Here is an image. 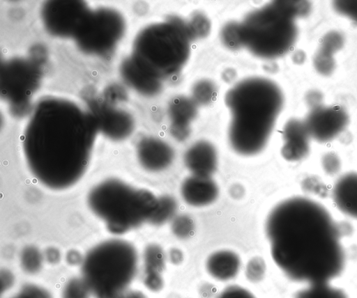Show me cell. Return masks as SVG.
<instances>
[{"label":"cell","mask_w":357,"mask_h":298,"mask_svg":"<svg viewBox=\"0 0 357 298\" xmlns=\"http://www.w3.org/2000/svg\"><path fill=\"white\" fill-rule=\"evenodd\" d=\"M158 203L151 191L119 179L94 186L88 196L89 208L114 234H123L149 221Z\"/></svg>","instance_id":"obj_4"},{"label":"cell","mask_w":357,"mask_h":298,"mask_svg":"<svg viewBox=\"0 0 357 298\" xmlns=\"http://www.w3.org/2000/svg\"><path fill=\"white\" fill-rule=\"evenodd\" d=\"M135 247L122 240H109L84 256L82 278L96 298H114L127 290L137 269Z\"/></svg>","instance_id":"obj_5"},{"label":"cell","mask_w":357,"mask_h":298,"mask_svg":"<svg viewBox=\"0 0 357 298\" xmlns=\"http://www.w3.org/2000/svg\"><path fill=\"white\" fill-rule=\"evenodd\" d=\"M282 135L284 144L281 153L285 159L296 162L308 155L311 137L304 121L289 120L284 127Z\"/></svg>","instance_id":"obj_9"},{"label":"cell","mask_w":357,"mask_h":298,"mask_svg":"<svg viewBox=\"0 0 357 298\" xmlns=\"http://www.w3.org/2000/svg\"><path fill=\"white\" fill-rule=\"evenodd\" d=\"M94 124L77 110L43 109L31 120L24 141L30 172L54 190L77 183L87 168Z\"/></svg>","instance_id":"obj_2"},{"label":"cell","mask_w":357,"mask_h":298,"mask_svg":"<svg viewBox=\"0 0 357 298\" xmlns=\"http://www.w3.org/2000/svg\"><path fill=\"white\" fill-rule=\"evenodd\" d=\"M45 258L49 262L56 263L60 259V253L54 248H50L46 251Z\"/></svg>","instance_id":"obj_33"},{"label":"cell","mask_w":357,"mask_h":298,"mask_svg":"<svg viewBox=\"0 0 357 298\" xmlns=\"http://www.w3.org/2000/svg\"><path fill=\"white\" fill-rule=\"evenodd\" d=\"M294 298H350L346 290L331 283L307 285Z\"/></svg>","instance_id":"obj_16"},{"label":"cell","mask_w":357,"mask_h":298,"mask_svg":"<svg viewBox=\"0 0 357 298\" xmlns=\"http://www.w3.org/2000/svg\"><path fill=\"white\" fill-rule=\"evenodd\" d=\"M169 114L172 135L179 141L187 139L190 132V124L197 115L195 102L185 97H175L169 104Z\"/></svg>","instance_id":"obj_13"},{"label":"cell","mask_w":357,"mask_h":298,"mask_svg":"<svg viewBox=\"0 0 357 298\" xmlns=\"http://www.w3.org/2000/svg\"><path fill=\"white\" fill-rule=\"evenodd\" d=\"M217 298H255L254 295L246 289L238 286L231 285L225 288Z\"/></svg>","instance_id":"obj_30"},{"label":"cell","mask_w":357,"mask_h":298,"mask_svg":"<svg viewBox=\"0 0 357 298\" xmlns=\"http://www.w3.org/2000/svg\"><path fill=\"white\" fill-rule=\"evenodd\" d=\"M114 298H146L140 291L126 290Z\"/></svg>","instance_id":"obj_35"},{"label":"cell","mask_w":357,"mask_h":298,"mask_svg":"<svg viewBox=\"0 0 357 298\" xmlns=\"http://www.w3.org/2000/svg\"><path fill=\"white\" fill-rule=\"evenodd\" d=\"M333 198L340 212L357 220V173H347L337 180Z\"/></svg>","instance_id":"obj_14"},{"label":"cell","mask_w":357,"mask_h":298,"mask_svg":"<svg viewBox=\"0 0 357 298\" xmlns=\"http://www.w3.org/2000/svg\"><path fill=\"white\" fill-rule=\"evenodd\" d=\"M1 282L3 288L8 289L12 285V283H13V276L12 274L8 271L4 270L1 272Z\"/></svg>","instance_id":"obj_34"},{"label":"cell","mask_w":357,"mask_h":298,"mask_svg":"<svg viewBox=\"0 0 357 298\" xmlns=\"http://www.w3.org/2000/svg\"><path fill=\"white\" fill-rule=\"evenodd\" d=\"M341 166L338 157L334 153H328L323 157L322 167L328 175L336 174Z\"/></svg>","instance_id":"obj_32"},{"label":"cell","mask_w":357,"mask_h":298,"mask_svg":"<svg viewBox=\"0 0 357 298\" xmlns=\"http://www.w3.org/2000/svg\"><path fill=\"white\" fill-rule=\"evenodd\" d=\"M12 298H18V297H17V296L16 295L15 297H12Z\"/></svg>","instance_id":"obj_38"},{"label":"cell","mask_w":357,"mask_h":298,"mask_svg":"<svg viewBox=\"0 0 357 298\" xmlns=\"http://www.w3.org/2000/svg\"><path fill=\"white\" fill-rule=\"evenodd\" d=\"M181 195L184 201L192 206H206L216 200L218 187L211 177L192 175L181 185Z\"/></svg>","instance_id":"obj_11"},{"label":"cell","mask_w":357,"mask_h":298,"mask_svg":"<svg viewBox=\"0 0 357 298\" xmlns=\"http://www.w3.org/2000/svg\"><path fill=\"white\" fill-rule=\"evenodd\" d=\"M68 260L70 263L73 265L77 264L79 262H82L83 258H81L79 253H75V251H71L70 253L68 256Z\"/></svg>","instance_id":"obj_37"},{"label":"cell","mask_w":357,"mask_h":298,"mask_svg":"<svg viewBox=\"0 0 357 298\" xmlns=\"http://www.w3.org/2000/svg\"><path fill=\"white\" fill-rule=\"evenodd\" d=\"M231 113L229 140L232 148L252 155L266 146L283 103L280 89L262 78L242 81L227 94Z\"/></svg>","instance_id":"obj_3"},{"label":"cell","mask_w":357,"mask_h":298,"mask_svg":"<svg viewBox=\"0 0 357 298\" xmlns=\"http://www.w3.org/2000/svg\"><path fill=\"white\" fill-rule=\"evenodd\" d=\"M176 208V201L173 197L162 196L158 198L156 207L149 222L153 225H161L174 216Z\"/></svg>","instance_id":"obj_17"},{"label":"cell","mask_w":357,"mask_h":298,"mask_svg":"<svg viewBox=\"0 0 357 298\" xmlns=\"http://www.w3.org/2000/svg\"><path fill=\"white\" fill-rule=\"evenodd\" d=\"M137 155L142 167L151 172L167 168L174 159V151L167 143L151 137L140 141Z\"/></svg>","instance_id":"obj_10"},{"label":"cell","mask_w":357,"mask_h":298,"mask_svg":"<svg viewBox=\"0 0 357 298\" xmlns=\"http://www.w3.org/2000/svg\"><path fill=\"white\" fill-rule=\"evenodd\" d=\"M182 252L178 249H172L169 251V259L173 264L178 265L183 260Z\"/></svg>","instance_id":"obj_36"},{"label":"cell","mask_w":357,"mask_h":298,"mask_svg":"<svg viewBox=\"0 0 357 298\" xmlns=\"http://www.w3.org/2000/svg\"><path fill=\"white\" fill-rule=\"evenodd\" d=\"M20 259L22 269L28 274H36L42 268L43 256L33 246L24 247L21 251Z\"/></svg>","instance_id":"obj_19"},{"label":"cell","mask_w":357,"mask_h":298,"mask_svg":"<svg viewBox=\"0 0 357 298\" xmlns=\"http://www.w3.org/2000/svg\"><path fill=\"white\" fill-rule=\"evenodd\" d=\"M89 288L82 278H73L65 285L61 298H90Z\"/></svg>","instance_id":"obj_21"},{"label":"cell","mask_w":357,"mask_h":298,"mask_svg":"<svg viewBox=\"0 0 357 298\" xmlns=\"http://www.w3.org/2000/svg\"><path fill=\"white\" fill-rule=\"evenodd\" d=\"M349 117L340 106L314 107L304 120L310 137L327 142L337 137L346 128Z\"/></svg>","instance_id":"obj_8"},{"label":"cell","mask_w":357,"mask_h":298,"mask_svg":"<svg viewBox=\"0 0 357 298\" xmlns=\"http://www.w3.org/2000/svg\"><path fill=\"white\" fill-rule=\"evenodd\" d=\"M342 44L343 40L340 34L337 32H331L324 37L320 49L333 54L342 47Z\"/></svg>","instance_id":"obj_28"},{"label":"cell","mask_w":357,"mask_h":298,"mask_svg":"<svg viewBox=\"0 0 357 298\" xmlns=\"http://www.w3.org/2000/svg\"><path fill=\"white\" fill-rule=\"evenodd\" d=\"M266 233L274 262L293 281L331 283L344 270L340 228L312 199L296 196L278 204L267 217Z\"/></svg>","instance_id":"obj_1"},{"label":"cell","mask_w":357,"mask_h":298,"mask_svg":"<svg viewBox=\"0 0 357 298\" xmlns=\"http://www.w3.org/2000/svg\"><path fill=\"white\" fill-rule=\"evenodd\" d=\"M188 26L173 18L147 29L143 38L148 72L156 77L176 73L190 54Z\"/></svg>","instance_id":"obj_7"},{"label":"cell","mask_w":357,"mask_h":298,"mask_svg":"<svg viewBox=\"0 0 357 298\" xmlns=\"http://www.w3.org/2000/svg\"><path fill=\"white\" fill-rule=\"evenodd\" d=\"M306 13L304 1H275L252 13L242 24L245 46L261 58L284 54L297 37L294 18Z\"/></svg>","instance_id":"obj_6"},{"label":"cell","mask_w":357,"mask_h":298,"mask_svg":"<svg viewBox=\"0 0 357 298\" xmlns=\"http://www.w3.org/2000/svg\"><path fill=\"white\" fill-rule=\"evenodd\" d=\"M335 9L357 24V1H337L334 2Z\"/></svg>","instance_id":"obj_29"},{"label":"cell","mask_w":357,"mask_h":298,"mask_svg":"<svg viewBox=\"0 0 357 298\" xmlns=\"http://www.w3.org/2000/svg\"><path fill=\"white\" fill-rule=\"evenodd\" d=\"M144 283L149 290L153 292L160 291L164 285L161 274L157 272H144Z\"/></svg>","instance_id":"obj_31"},{"label":"cell","mask_w":357,"mask_h":298,"mask_svg":"<svg viewBox=\"0 0 357 298\" xmlns=\"http://www.w3.org/2000/svg\"><path fill=\"white\" fill-rule=\"evenodd\" d=\"M195 228L192 219L182 214L174 217L172 224V233L178 238L185 239L192 235Z\"/></svg>","instance_id":"obj_22"},{"label":"cell","mask_w":357,"mask_h":298,"mask_svg":"<svg viewBox=\"0 0 357 298\" xmlns=\"http://www.w3.org/2000/svg\"><path fill=\"white\" fill-rule=\"evenodd\" d=\"M316 70L322 74H330L334 70L335 61L333 54L319 50L314 58Z\"/></svg>","instance_id":"obj_26"},{"label":"cell","mask_w":357,"mask_h":298,"mask_svg":"<svg viewBox=\"0 0 357 298\" xmlns=\"http://www.w3.org/2000/svg\"><path fill=\"white\" fill-rule=\"evenodd\" d=\"M206 267L208 274L219 281H227L238 274L241 267L238 256L233 251L222 250L212 253L207 259Z\"/></svg>","instance_id":"obj_15"},{"label":"cell","mask_w":357,"mask_h":298,"mask_svg":"<svg viewBox=\"0 0 357 298\" xmlns=\"http://www.w3.org/2000/svg\"><path fill=\"white\" fill-rule=\"evenodd\" d=\"M187 26L191 38L192 37H204L210 31L208 19L204 15L199 13L192 16L190 24Z\"/></svg>","instance_id":"obj_24"},{"label":"cell","mask_w":357,"mask_h":298,"mask_svg":"<svg viewBox=\"0 0 357 298\" xmlns=\"http://www.w3.org/2000/svg\"><path fill=\"white\" fill-rule=\"evenodd\" d=\"M18 298H52L44 288L35 284H26L17 295Z\"/></svg>","instance_id":"obj_27"},{"label":"cell","mask_w":357,"mask_h":298,"mask_svg":"<svg viewBox=\"0 0 357 298\" xmlns=\"http://www.w3.org/2000/svg\"><path fill=\"white\" fill-rule=\"evenodd\" d=\"M266 265L264 261L256 257L250 260L246 266L245 274L247 279L253 283L259 282L265 275Z\"/></svg>","instance_id":"obj_25"},{"label":"cell","mask_w":357,"mask_h":298,"mask_svg":"<svg viewBox=\"0 0 357 298\" xmlns=\"http://www.w3.org/2000/svg\"><path fill=\"white\" fill-rule=\"evenodd\" d=\"M223 43L231 49H238L245 45L242 24L229 23L222 31Z\"/></svg>","instance_id":"obj_20"},{"label":"cell","mask_w":357,"mask_h":298,"mask_svg":"<svg viewBox=\"0 0 357 298\" xmlns=\"http://www.w3.org/2000/svg\"><path fill=\"white\" fill-rule=\"evenodd\" d=\"M215 93L213 84L207 80L197 82L193 88L195 100L202 104L209 103L213 98Z\"/></svg>","instance_id":"obj_23"},{"label":"cell","mask_w":357,"mask_h":298,"mask_svg":"<svg viewBox=\"0 0 357 298\" xmlns=\"http://www.w3.org/2000/svg\"><path fill=\"white\" fill-rule=\"evenodd\" d=\"M184 162L192 175L211 177L217 168L216 150L208 141H197L186 151Z\"/></svg>","instance_id":"obj_12"},{"label":"cell","mask_w":357,"mask_h":298,"mask_svg":"<svg viewBox=\"0 0 357 298\" xmlns=\"http://www.w3.org/2000/svg\"><path fill=\"white\" fill-rule=\"evenodd\" d=\"M144 272L162 273L165 267V254L158 244L148 245L143 255Z\"/></svg>","instance_id":"obj_18"}]
</instances>
